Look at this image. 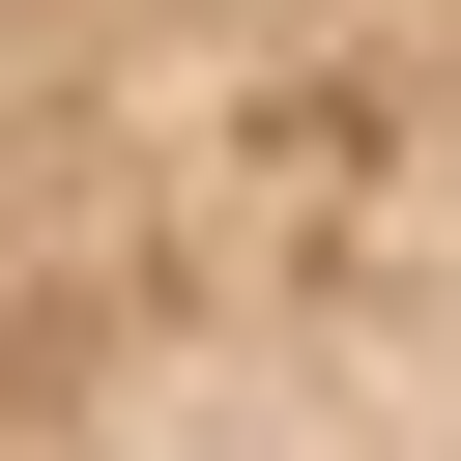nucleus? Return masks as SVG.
<instances>
[{"instance_id": "obj_1", "label": "nucleus", "mask_w": 461, "mask_h": 461, "mask_svg": "<svg viewBox=\"0 0 461 461\" xmlns=\"http://www.w3.org/2000/svg\"><path fill=\"white\" fill-rule=\"evenodd\" d=\"M0 461H461V0H0Z\"/></svg>"}]
</instances>
